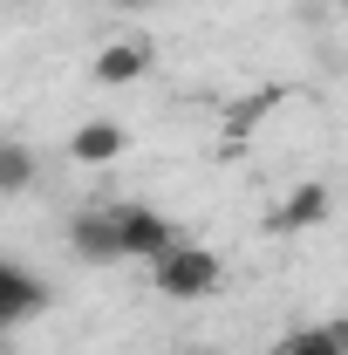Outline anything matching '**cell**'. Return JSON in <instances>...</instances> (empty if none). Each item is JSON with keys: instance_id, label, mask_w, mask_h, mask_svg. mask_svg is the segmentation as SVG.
<instances>
[{"instance_id": "cell-1", "label": "cell", "mask_w": 348, "mask_h": 355, "mask_svg": "<svg viewBox=\"0 0 348 355\" xmlns=\"http://www.w3.org/2000/svg\"><path fill=\"white\" fill-rule=\"evenodd\" d=\"M150 287L164 301H212L218 287H225V260H218L212 246H198V239H177L171 253L150 266Z\"/></svg>"}, {"instance_id": "cell-2", "label": "cell", "mask_w": 348, "mask_h": 355, "mask_svg": "<svg viewBox=\"0 0 348 355\" xmlns=\"http://www.w3.org/2000/svg\"><path fill=\"white\" fill-rule=\"evenodd\" d=\"M116 212V239H123V260H137V266H157L164 253H171L177 239H184V225L177 219H164L157 205H110Z\"/></svg>"}, {"instance_id": "cell-3", "label": "cell", "mask_w": 348, "mask_h": 355, "mask_svg": "<svg viewBox=\"0 0 348 355\" xmlns=\"http://www.w3.org/2000/svg\"><path fill=\"white\" fill-rule=\"evenodd\" d=\"M150 69H157V48L143 42V35H110V42L89 48V83L96 89H130Z\"/></svg>"}, {"instance_id": "cell-4", "label": "cell", "mask_w": 348, "mask_h": 355, "mask_svg": "<svg viewBox=\"0 0 348 355\" xmlns=\"http://www.w3.org/2000/svg\"><path fill=\"white\" fill-rule=\"evenodd\" d=\"M328 212H335V191H328V178H301V184H287V198L266 212V232L294 239V232H314V225H328Z\"/></svg>"}, {"instance_id": "cell-5", "label": "cell", "mask_w": 348, "mask_h": 355, "mask_svg": "<svg viewBox=\"0 0 348 355\" xmlns=\"http://www.w3.org/2000/svg\"><path fill=\"white\" fill-rule=\"evenodd\" d=\"M130 157V130L123 123H110V116H89L69 130V164H82V171H103V164H123Z\"/></svg>"}, {"instance_id": "cell-6", "label": "cell", "mask_w": 348, "mask_h": 355, "mask_svg": "<svg viewBox=\"0 0 348 355\" xmlns=\"http://www.w3.org/2000/svg\"><path fill=\"white\" fill-rule=\"evenodd\" d=\"M69 253L82 266H116L123 239H116V212H76L69 219Z\"/></svg>"}, {"instance_id": "cell-7", "label": "cell", "mask_w": 348, "mask_h": 355, "mask_svg": "<svg viewBox=\"0 0 348 355\" xmlns=\"http://www.w3.org/2000/svg\"><path fill=\"white\" fill-rule=\"evenodd\" d=\"M48 308V287L28 273V266L0 260V328H14V321H28V314Z\"/></svg>"}, {"instance_id": "cell-8", "label": "cell", "mask_w": 348, "mask_h": 355, "mask_svg": "<svg viewBox=\"0 0 348 355\" xmlns=\"http://www.w3.org/2000/svg\"><path fill=\"white\" fill-rule=\"evenodd\" d=\"M42 184V150L28 137H0V198H21Z\"/></svg>"}, {"instance_id": "cell-9", "label": "cell", "mask_w": 348, "mask_h": 355, "mask_svg": "<svg viewBox=\"0 0 348 355\" xmlns=\"http://www.w3.org/2000/svg\"><path fill=\"white\" fill-rule=\"evenodd\" d=\"M273 355H348V349H342V335H335V321H321V328H287L273 342Z\"/></svg>"}, {"instance_id": "cell-10", "label": "cell", "mask_w": 348, "mask_h": 355, "mask_svg": "<svg viewBox=\"0 0 348 355\" xmlns=\"http://www.w3.org/2000/svg\"><path fill=\"white\" fill-rule=\"evenodd\" d=\"M184 355H218V349H184Z\"/></svg>"}, {"instance_id": "cell-11", "label": "cell", "mask_w": 348, "mask_h": 355, "mask_svg": "<svg viewBox=\"0 0 348 355\" xmlns=\"http://www.w3.org/2000/svg\"><path fill=\"white\" fill-rule=\"evenodd\" d=\"M0 355H7V328H0Z\"/></svg>"}, {"instance_id": "cell-12", "label": "cell", "mask_w": 348, "mask_h": 355, "mask_svg": "<svg viewBox=\"0 0 348 355\" xmlns=\"http://www.w3.org/2000/svg\"><path fill=\"white\" fill-rule=\"evenodd\" d=\"M335 14H348V0H335Z\"/></svg>"}]
</instances>
